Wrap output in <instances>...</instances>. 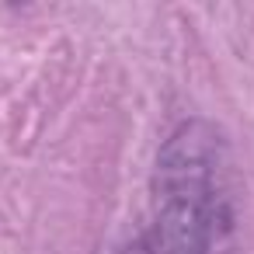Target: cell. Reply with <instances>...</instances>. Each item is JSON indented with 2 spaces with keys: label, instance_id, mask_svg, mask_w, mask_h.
<instances>
[{
  "label": "cell",
  "instance_id": "cell-1",
  "mask_svg": "<svg viewBox=\"0 0 254 254\" xmlns=\"http://www.w3.org/2000/svg\"><path fill=\"white\" fill-rule=\"evenodd\" d=\"M226 143L209 122H185L157 157V226L167 254H226L233 191Z\"/></svg>",
  "mask_w": 254,
  "mask_h": 254
}]
</instances>
